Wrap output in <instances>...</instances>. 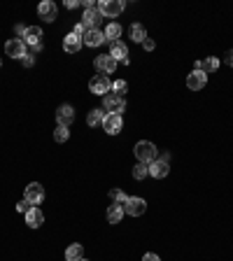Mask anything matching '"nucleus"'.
<instances>
[{
    "label": "nucleus",
    "instance_id": "c85d7f7f",
    "mask_svg": "<svg viewBox=\"0 0 233 261\" xmlns=\"http://www.w3.org/2000/svg\"><path fill=\"white\" fill-rule=\"evenodd\" d=\"M110 198L114 200V203H119V205H124V200L129 198V196L124 194L122 189H112V191H110Z\"/></svg>",
    "mask_w": 233,
    "mask_h": 261
},
{
    "label": "nucleus",
    "instance_id": "9d476101",
    "mask_svg": "<svg viewBox=\"0 0 233 261\" xmlns=\"http://www.w3.org/2000/svg\"><path fill=\"white\" fill-rule=\"evenodd\" d=\"M37 14H40V19H42V21L51 24V21H56L59 7H56V3H51V0H44V3H40V7H37Z\"/></svg>",
    "mask_w": 233,
    "mask_h": 261
},
{
    "label": "nucleus",
    "instance_id": "0eeeda50",
    "mask_svg": "<svg viewBox=\"0 0 233 261\" xmlns=\"http://www.w3.org/2000/svg\"><path fill=\"white\" fill-rule=\"evenodd\" d=\"M168 173H170V164H168V156L156 159V161H152V164H149V175L156 177V180H163V177H168Z\"/></svg>",
    "mask_w": 233,
    "mask_h": 261
},
{
    "label": "nucleus",
    "instance_id": "f704fd0d",
    "mask_svg": "<svg viewBox=\"0 0 233 261\" xmlns=\"http://www.w3.org/2000/svg\"><path fill=\"white\" fill-rule=\"evenodd\" d=\"M80 5V3H77V0H66V7L68 10H75V7Z\"/></svg>",
    "mask_w": 233,
    "mask_h": 261
},
{
    "label": "nucleus",
    "instance_id": "a211bd4d",
    "mask_svg": "<svg viewBox=\"0 0 233 261\" xmlns=\"http://www.w3.org/2000/svg\"><path fill=\"white\" fill-rule=\"evenodd\" d=\"M26 224L31 226V229H37V226L44 224V215L40 207H31L28 213H26Z\"/></svg>",
    "mask_w": 233,
    "mask_h": 261
},
{
    "label": "nucleus",
    "instance_id": "20e7f679",
    "mask_svg": "<svg viewBox=\"0 0 233 261\" xmlns=\"http://www.w3.org/2000/svg\"><path fill=\"white\" fill-rule=\"evenodd\" d=\"M124 213L131 215V217H140V215H145V210H147V203H145V198H140V196H129V198L124 200Z\"/></svg>",
    "mask_w": 233,
    "mask_h": 261
},
{
    "label": "nucleus",
    "instance_id": "f257e3e1",
    "mask_svg": "<svg viewBox=\"0 0 233 261\" xmlns=\"http://www.w3.org/2000/svg\"><path fill=\"white\" fill-rule=\"evenodd\" d=\"M135 152V159H138V164H152V161H156V154H159V149L154 147V142H149V140H140L138 145L133 147Z\"/></svg>",
    "mask_w": 233,
    "mask_h": 261
},
{
    "label": "nucleus",
    "instance_id": "9b49d317",
    "mask_svg": "<svg viewBox=\"0 0 233 261\" xmlns=\"http://www.w3.org/2000/svg\"><path fill=\"white\" fill-rule=\"evenodd\" d=\"M205 84H208V75L203 70H191V75L187 77V86L191 91H201V89H205Z\"/></svg>",
    "mask_w": 233,
    "mask_h": 261
},
{
    "label": "nucleus",
    "instance_id": "aec40b11",
    "mask_svg": "<svg viewBox=\"0 0 233 261\" xmlns=\"http://www.w3.org/2000/svg\"><path fill=\"white\" fill-rule=\"evenodd\" d=\"M217 68H219V59H215V56H208L205 61H196V68H194V70H203L205 75H210V73H215Z\"/></svg>",
    "mask_w": 233,
    "mask_h": 261
},
{
    "label": "nucleus",
    "instance_id": "39448f33",
    "mask_svg": "<svg viewBox=\"0 0 233 261\" xmlns=\"http://www.w3.org/2000/svg\"><path fill=\"white\" fill-rule=\"evenodd\" d=\"M103 110L107 115H122L124 110H126V100L122 96L107 93V96H103Z\"/></svg>",
    "mask_w": 233,
    "mask_h": 261
},
{
    "label": "nucleus",
    "instance_id": "4468645a",
    "mask_svg": "<svg viewBox=\"0 0 233 261\" xmlns=\"http://www.w3.org/2000/svg\"><path fill=\"white\" fill-rule=\"evenodd\" d=\"M82 42H84L86 47H100V44L105 42V33L100 31V28H89V31L84 33V37H82Z\"/></svg>",
    "mask_w": 233,
    "mask_h": 261
},
{
    "label": "nucleus",
    "instance_id": "6e6552de",
    "mask_svg": "<svg viewBox=\"0 0 233 261\" xmlns=\"http://www.w3.org/2000/svg\"><path fill=\"white\" fill-rule=\"evenodd\" d=\"M5 54L12 56V59H24L28 51H26V44L24 40H19V37H12V40H7L5 42Z\"/></svg>",
    "mask_w": 233,
    "mask_h": 261
},
{
    "label": "nucleus",
    "instance_id": "2f4dec72",
    "mask_svg": "<svg viewBox=\"0 0 233 261\" xmlns=\"http://www.w3.org/2000/svg\"><path fill=\"white\" fill-rule=\"evenodd\" d=\"M21 61H24V66H26V68H31L33 63H35V59H33V54H26L24 59H21Z\"/></svg>",
    "mask_w": 233,
    "mask_h": 261
},
{
    "label": "nucleus",
    "instance_id": "f8f14e48",
    "mask_svg": "<svg viewBox=\"0 0 233 261\" xmlns=\"http://www.w3.org/2000/svg\"><path fill=\"white\" fill-rule=\"evenodd\" d=\"M56 122H59V126H70V124L75 122V110L73 105H59V110H56Z\"/></svg>",
    "mask_w": 233,
    "mask_h": 261
},
{
    "label": "nucleus",
    "instance_id": "e433bc0d",
    "mask_svg": "<svg viewBox=\"0 0 233 261\" xmlns=\"http://www.w3.org/2000/svg\"><path fill=\"white\" fill-rule=\"evenodd\" d=\"M80 261H86V259H80Z\"/></svg>",
    "mask_w": 233,
    "mask_h": 261
},
{
    "label": "nucleus",
    "instance_id": "473e14b6",
    "mask_svg": "<svg viewBox=\"0 0 233 261\" xmlns=\"http://www.w3.org/2000/svg\"><path fill=\"white\" fill-rule=\"evenodd\" d=\"M142 261H161L159 254H154V252H147V254L142 256Z\"/></svg>",
    "mask_w": 233,
    "mask_h": 261
},
{
    "label": "nucleus",
    "instance_id": "72a5a7b5",
    "mask_svg": "<svg viewBox=\"0 0 233 261\" xmlns=\"http://www.w3.org/2000/svg\"><path fill=\"white\" fill-rule=\"evenodd\" d=\"M142 47L147 49V51H152V49H154V40H149V37H147V40L142 42Z\"/></svg>",
    "mask_w": 233,
    "mask_h": 261
},
{
    "label": "nucleus",
    "instance_id": "412c9836",
    "mask_svg": "<svg viewBox=\"0 0 233 261\" xmlns=\"http://www.w3.org/2000/svg\"><path fill=\"white\" fill-rule=\"evenodd\" d=\"M124 215H126V213H124V207L119 205V203H114V205L107 207V213H105V217H107V224H119Z\"/></svg>",
    "mask_w": 233,
    "mask_h": 261
},
{
    "label": "nucleus",
    "instance_id": "dca6fc26",
    "mask_svg": "<svg viewBox=\"0 0 233 261\" xmlns=\"http://www.w3.org/2000/svg\"><path fill=\"white\" fill-rule=\"evenodd\" d=\"M100 19H103V14H100L96 7H91V10H84L82 24H84L86 28H98V26H100Z\"/></svg>",
    "mask_w": 233,
    "mask_h": 261
},
{
    "label": "nucleus",
    "instance_id": "1a4fd4ad",
    "mask_svg": "<svg viewBox=\"0 0 233 261\" xmlns=\"http://www.w3.org/2000/svg\"><path fill=\"white\" fill-rule=\"evenodd\" d=\"M93 66H96L98 75H100V73H103V75H110V73H114V70H116V61L112 59L110 54L96 56V59H93Z\"/></svg>",
    "mask_w": 233,
    "mask_h": 261
},
{
    "label": "nucleus",
    "instance_id": "f3484780",
    "mask_svg": "<svg viewBox=\"0 0 233 261\" xmlns=\"http://www.w3.org/2000/svg\"><path fill=\"white\" fill-rule=\"evenodd\" d=\"M82 37H77L75 33H68L66 40H63V49H66L68 54H80V49H82Z\"/></svg>",
    "mask_w": 233,
    "mask_h": 261
},
{
    "label": "nucleus",
    "instance_id": "7c9ffc66",
    "mask_svg": "<svg viewBox=\"0 0 233 261\" xmlns=\"http://www.w3.org/2000/svg\"><path fill=\"white\" fill-rule=\"evenodd\" d=\"M86 31H89V28H86V26L82 24V21H80V24H77V26H75V28H73V33H75V35H77V37H84V33H86Z\"/></svg>",
    "mask_w": 233,
    "mask_h": 261
},
{
    "label": "nucleus",
    "instance_id": "c9c22d12",
    "mask_svg": "<svg viewBox=\"0 0 233 261\" xmlns=\"http://www.w3.org/2000/svg\"><path fill=\"white\" fill-rule=\"evenodd\" d=\"M226 63L233 68V49H228V51H226Z\"/></svg>",
    "mask_w": 233,
    "mask_h": 261
},
{
    "label": "nucleus",
    "instance_id": "4be33fe9",
    "mask_svg": "<svg viewBox=\"0 0 233 261\" xmlns=\"http://www.w3.org/2000/svg\"><path fill=\"white\" fill-rule=\"evenodd\" d=\"M119 37H122V26L116 24V21H112L107 28H105V42H119Z\"/></svg>",
    "mask_w": 233,
    "mask_h": 261
},
{
    "label": "nucleus",
    "instance_id": "ddd939ff",
    "mask_svg": "<svg viewBox=\"0 0 233 261\" xmlns=\"http://www.w3.org/2000/svg\"><path fill=\"white\" fill-rule=\"evenodd\" d=\"M103 128H105V133L116 135V133H119V131L124 128V119H122V115H105V119H103Z\"/></svg>",
    "mask_w": 233,
    "mask_h": 261
},
{
    "label": "nucleus",
    "instance_id": "2eb2a0df",
    "mask_svg": "<svg viewBox=\"0 0 233 261\" xmlns=\"http://www.w3.org/2000/svg\"><path fill=\"white\" fill-rule=\"evenodd\" d=\"M26 198L31 200L33 205H37V203H42L44 200V189L40 182H31L28 187H26Z\"/></svg>",
    "mask_w": 233,
    "mask_h": 261
},
{
    "label": "nucleus",
    "instance_id": "c756f323",
    "mask_svg": "<svg viewBox=\"0 0 233 261\" xmlns=\"http://www.w3.org/2000/svg\"><path fill=\"white\" fill-rule=\"evenodd\" d=\"M31 207H33V203L28 198H24V200H19V203H17V210H19V213H24V215L28 213Z\"/></svg>",
    "mask_w": 233,
    "mask_h": 261
},
{
    "label": "nucleus",
    "instance_id": "bb28decb",
    "mask_svg": "<svg viewBox=\"0 0 233 261\" xmlns=\"http://www.w3.org/2000/svg\"><path fill=\"white\" fill-rule=\"evenodd\" d=\"M68 138H70V128H68V126H56V131H54V140H56V142H66Z\"/></svg>",
    "mask_w": 233,
    "mask_h": 261
},
{
    "label": "nucleus",
    "instance_id": "a878e982",
    "mask_svg": "<svg viewBox=\"0 0 233 261\" xmlns=\"http://www.w3.org/2000/svg\"><path fill=\"white\" fill-rule=\"evenodd\" d=\"M147 175H149V166L147 164H135V168H133V177H135V180H145Z\"/></svg>",
    "mask_w": 233,
    "mask_h": 261
},
{
    "label": "nucleus",
    "instance_id": "5701e85b",
    "mask_svg": "<svg viewBox=\"0 0 233 261\" xmlns=\"http://www.w3.org/2000/svg\"><path fill=\"white\" fill-rule=\"evenodd\" d=\"M80 259H84V247H82L80 243L70 245V247L66 249V261H80Z\"/></svg>",
    "mask_w": 233,
    "mask_h": 261
},
{
    "label": "nucleus",
    "instance_id": "423d86ee",
    "mask_svg": "<svg viewBox=\"0 0 233 261\" xmlns=\"http://www.w3.org/2000/svg\"><path fill=\"white\" fill-rule=\"evenodd\" d=\"M112 89V82L107 79V75H96V77L89 82V91L93 96H107V91Z\"/></svg>",
    "mask_w": 233,
    "mask_h": 261
},
{
    "label": "nucleus",
    "instance_id": "393cba45",
    "mask_svg": "<svg viewBox=\"0 0 233 261\" xmlns=\"http://www.w3.org/2000/svg\"><path fill=\"white\" fill-rule=\"evenodd\" d=\"M131 40H133V42H145V40H147V31H145V26L142 24L131 26Z\"/></svg>",
    "mask_w": 233,
    "mask_h": 261
},
{
    "label": "nucleus",
    "instance_id": "cd10ccee",
    "mask_svg": "<svg viewBox=\"0 0 233 261\" xmlns=\"http://www.w3.org/2000/svg\"><path fill=\"white\" fill-rule=\"evenodd\" d=\"M126 89H129V84H126L124 79H114V82H112V91H114V96H122L124 98Z\"/></svg>",
    "mask_w": 233,
    "mask_h": 261
},
{
    "label": "nucleus",
    "instance_id": "f03ea898",
    "mask_svg": "<svg viewBox=\"0 0 233 261\" xmlns=\"http://www.w3.org/2000/svg\"><path fill=\"white\" fill-rule=\"evenodd\" d=\"M42 28L40 26H28L24 33V44L31 47V54H37L40 49H42Z\"/></svg>",
    "mask_w": 233,
    "mask_h": 261
},
{
    "label": "nucleus",
    "instance_id": "b1692460",
    "mask_svg": "<svg viewBox=\"0 0 233 261\" xmlns=\"http://www.w3.org/2000/svg\"><path fill=\"white\" fill-rule=\"evenodd\" d=\"M105 110H91L89 115H86V124L89 126H103V119H105Z\"/></svg>",
    "mask_w": 233,
    "mask_h": 261
},
{
    "label": "nucleus",
    "instance_id": "7ed1b4c3",
    "mask_svg": "<svg viewBox=\"0 0 233 261\" xmlns=\"http://www.w3.org/2000/svg\"><path fill=\"white\" fill-rule=\"evenodd\" d=\"M124 7H126L124 5V0H100L98 5H96V10L107 19H116L124 12Z\"/></svg>",
    "mask_w": 233,
    "mask_h": 261
},
{
    "label": "nucleus",
    "instance_id": "6ab92c4d",
    "mask_svg": "<svg viewBox=\"0 0 233 261\" xmlns=\"http://www.w3.org/2000/svg\"><path fill=\"white\" fill-rule=\"evenodd\" d=\"M110 56L114 59V61L122 63L124 59H129V47H126L122 40H119V42H112L110 44Z\"/></svg>",
    "mask_w": 233,
    "mask_h": 261
}]
</instances>
